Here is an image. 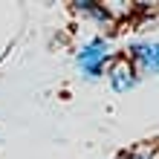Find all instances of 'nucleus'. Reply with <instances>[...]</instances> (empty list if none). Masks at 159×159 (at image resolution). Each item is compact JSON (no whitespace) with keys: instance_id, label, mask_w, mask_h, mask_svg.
<instances>
[{"instance_id":"1","label":"nucleus","mask_w":159,"mask_h":159,"mask_svg":"<svg viewBox=\"0 0 159 159\" xmlns=\"http://www.w3.org/2000/svg\"><path fill=\"white\" fill-rule=\"evenodd\" d=\"M104 64H110V52H107V43L104 38H96L90 41L84 49L78 52V67L87 78H98L104 72Z\"/></svg>"},{"instance_id":"2","label":"nucleus","mask_w":159,"mask_h":159,"mask_svg":"<svg viewBox=\"0 0 159 159\" xmlns=\"http://www.w3.org/2000/svg\"><path fill=\"white\" fill-rule=\"evenodd\" d=\"M130 64L136 75H159V41H142L130 46Z\"/></svg>"},{"instance_id":"3","label":"nucleus","mask_w":159,"mask_h":159,"mask_svg":"<svg viewBox=\"0 0 159 159\" xmlns=\"http://www.w3.org/2000/svg\"><path fill=\"white\" fill-rule=\"evenodd\" d=\"M107 78H110V87L116 93H130L136 87V81H139L130 58H113L110 61V70H107Z\"/></svg>"},{"instance_id":"4","label":"nucleus","mask_w":159,"mask_h":159,"mask_svg":"<svg viewBox=\"0 0 159 159\" xmlns=\"http://www.w3.org/2000/svg\"><path fill=\"white\" fill-rule=\"evenodd\" d=\"M127 159H159V148L156 145H136L133 151L127 153Z\"/></svg>"},{"instance_id":"5","label":"nucleus","mask_w":159,"mask_h":159,"mask_svg":"<svg viewBox=\"0 0 159 159\" xmlns=\"http://www.w3.org/2000/svg\"><path fill=\"white\" fill-rule=\"evenodd\" d=\"M101 6H104L107 17H125V15L133 12V6H136V3H121V0L116 3V0H113V3H101Z\"/></svg>"}]
</instances>
